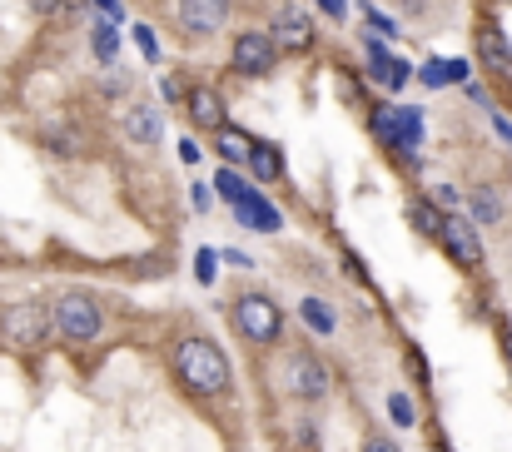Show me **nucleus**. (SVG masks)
Wrapping results in <instances>:
<instances>
[{
    "label": "nucleus",
    "mask_w": 512,
    "mask_h": 452,
    "mask_svg": "<svg viewBox=\"0 0 512 452\" xmlns=\"http://www.w3.org/2000/svg\"><path fill=\"white\" fill-rule=\"evenodd\" d=\"M493 125H498V135H503V140H508V145H512V125H508V120H503V115H498V120H493Z\"/></svg>",
    "instance_id": "obj_32"
},
{
    "label": "nucleus",
    "mask_w": 512,
    "mask_h": 452,
    "mask_svg": "<svg viewBox=\"0 0 512 452\" xmlns=\"http://www.w3.org/2000/svg\"><path fill=\"white\" fill-rule=\"evenodd\" d=\"M249 174H254L259 184H279V179H284V154H279V145L259 140V145H254V159H249Z\"/></svg>",
    "instance_id": "obj_17"
},
{
    "label": "nucleus",
    "mask_w": 512,
    "mask_h": 452,
    "mask_svg": "<svg viewBox=\"0 0 512 452\" xmlns=\"http://www.w3.org/2000/svg\"><path fill=\"white\" fill-rule=\"evenodd\" d=\"M95 10H100L105 20H120V15H125V10H120V0H95Z\"/></svg>",
    "instance_id": "obj_29"
},
{
    "label": "nucleus",
    "mask_w": 512,
    "mask_h": 452,
    "mask_svg": "<svg viewBox=\"0 0 512 452\" xmlns=\"http://www.w3.org/2000/svg\"><path fill=\"white\" fill-rule=\"evenodd\" d=\"M428 199H433L443 214H458V209H463V194H458L453 184H433V189H428Z\"/></svg>",
    "instance_id": "obj_22"
},
{
    "label": "nucleus",
    "mask_w": 512,
    "mask_h": 452,
    "mask_svg": "<svg viewBox=\"0 0 512 452\" xmlns=\"http://www.w3.org/2000/svg\"><path fill=\"white\" fill-rule=\"evenodd\" d=\"M50 333H60V328H55V308H45V303H10V308L0 313V338H5L15 353L45 348Z\"/></svg>",
    "instance_id": "obj_2"
},
{
    "label": "nucleus",
    "mask_w": 512,
    "mask_h": 452,
    "mask_svg": "<svg viewBox=\"0 0 512 452\" xmlns=\"http://www.w3.org/2000/svg\"><path fill=\"white\" fill-rule=\"evenodd\" d=\"M498 338H503V353H508V363H512V323H498Z\"/></svg>",
    "instance_id": "obj_31"
},
{
    "label": "nucleus",
    "mask_w": 512,
    "mask_h": 452,
    "mask_svg": "<svg viewBox=\"0 0 512 452\" xmlns=\"http://www.w3.org/2000/svg\"><path fill=\"white\" fill-rule=\"evenodd\" d=\"M160 100H170V105H184V100H189V85H184L179 75H165V80H160Z\"/></svg>",
    "instance_id": "obj_24"
},
{
    "label": "nucleus",
    "mask_w": 512,
    "mask_h": 452,
    "mask_svg": "<svg viewBox=\"0 0 512 452\" xmlns=\"http://www.w3.org/2000/svg\"><path fill=\"white\" fill-rule=\"evenodd\" d=\"M503 194L493 189V184H478V189H468V219L473 224H503Z\"/></svg>",
    "instance_id": "obj_16"
},
{
    "label": "nucleus",
    "mask_w": 512,
    "mask_h": 452,
    "mask_svg": "<svg viewBox=\"0 0 512 452\" xmlns=\"http://www.w3.org/2000/svg\"><path fill=\"white\" fill-rule=\"evenodd\" d=\"M55 328L65 343H95L105 333V308L90 294H65L55 299Z\"/></svg>",
    "instance_id": "obj_4"
},
{
    "label": "nucleus",
    "mask_w": 512,
    "mask_h": 452,
    "mask_svg": "<svg viewBox=\"0 0 512 452\" xmlns=\"http://www.w3.org/2000/svg\"><path fill=\"white\" fill-rule=\"evenodd\" d=\"M363 45H368V70H373V80H378L383 90H393V95H398V90L413 80V65H408V60H398V55H388V45H383L378 35H368V30H363Z\"/></svg>",
    "instance_id": "obj_11"
},
{
    "label": "nucleus",
    "mask_w": 512,
    "mask_h": 452,
    "mask_svg": "<svg viewBox=\"0 0 512 452\" xmlns=\"http://www.w3.org/2000/svg\"><path fill=\"white\" fill-rule=\"evenodd\" d=\"M473 40H478V60L488 65V75H493V80H503V85L512 90V45H508V35H503L493 20H483Z\"/></svg>",
    "instance_id": "obj_10"
},
{
    "label": "nucleus",
    "mask_w": 512,
    "mask_h": 452,
    "mask_svg": "<svg viewBox=\"0 0 512 452\" xmlns=\"http://www.w3.org/2000/svg\"><path fill=\"white\" fill-rule=\"evenodd\" d=\"M234 219L244 224V229H264V234H274L284 219H279V209L269 204V199H259V194H249V199H239L234 204Z\"/></svg>",
    "instance_id": "obj_15"
},
{
    "label": "nucleus",
    "mask_w": 512,
    "mask_h": 452,
    "mask_svg": "<svg viewBox=\"0 0 512 452\" xmlns=\"http://www.w3.org/2000/svg\"><path fill=\"white\" fill-rule=\"evenodd\" d=\"M214 269H219V259H214L209 249H199V254H194V274H199V284H214Z\"/></svg>",
    "instance_id": "obj_26"
},
{
    "label": "nucleus",
    "mask_w": 512,
    "mask_h": 452,
    "mask_svg": "<svg viewBox=\"0 0 512 452\" xmlns=\"http://www.w3.org/2000/svg\"><path fill=\"white\" fill-rule=\"evenodd\" d=\"M388 418H393L398 428H413V423H418V408H413V398H408V393H393V398H388Z\"/></svg>",
    "instance_id": "obj_20"
},
{
    "label": "nucleus",
    "mask_w": 512,
    "mask_h": 452,
    "mask_svg": "<svg viewBox=\"0 0 512 452\" xmlns=\"http://www.w3.org/2000/svg\"><path fill=\"white\" fill-rule=\"evenodd\" d=\"M324 10H329V20H343V10H348V0H319Z\"/></svg>",
    "instance_id": "obj_30"
},
{
    "label": "nucleus",
    "mask_w": 512,
    "mask_h": 452,
    "mask_svg": "<svg viewBox=\"0 0 512 452\" xmlns=\"http://www.w3.org/2000/svg\"><path fill=\"white\" fill-rule=\"evenodd\" d=\"M448 80H453V60H428V65H423V85H428V90H443Z\"/></svg>",
    "instance_id": "obj_21"
},
{
    "label": "nucleus",
    "mask_w": 512,
    "mask_h": 452,
    "mask_svg": "<svg viewBox=\"0 0 512 452\" xmlns=\"http://www.w3.org/2000/svg\"><path fill=\"white\" fill-rule=\"evenodd\" d=\"M189 199H194V209H209V204H214V194H209L204 184H194V189H189Z\"/></svg>",
    "instance_id": "obj_28"
},
{
    "label": "nucleus",
    "mask_w": 512,
    "mask_h": 452,
    "mask_svg": "<svg viewBox=\"0 0 512 452\" xmlns=\"http://www.w3.org/2000/svg\"><path fill=\"white\" fill-rule=\"evenodd\" d=\"M498 5H512V0H498Z\"/></svg>",
    "instance_id": "obj_33"
},
{
    "label": "nucleus",
    "mask_w": 512,
    "mask_h": 452,
    "mask_svg": "<svg viewBox=\"0 0 512 452\" xmlns=\"http://www.w3.org/2000/svg\"><path fill=\"white\" fill-rule=\"evenodd\" d=\"M229 65L239 75H269L279 65V40L269 30H239L229 45Z\"/></svg>",
    "instance_id": "obj_7"
},
{
    "label": "nucleus",
    "mask_w": 512,
    "mask_h": 452,
    "mask_svg": "<svg viewBox=\"0 0 512 452\" xmlns=\"http://www.w3.org/2000/svg\"><path fill=\"white\" fill-rule=\"evenodd\" d=\"M170 368L194 398H219V393H229V353H224L214 338H204V333H189V338L174 343Z\"/></svg>",
    "instance_id": "obj_1"
},
{
    "label": "nucleus",
    "mask_w": 512,
    "mask_h": 452,
    "mask_svg": "<svg viewBox=\"0 0 512 452\" xmlns=\"http://www.w3.org/2000/svg\"><path fill=\"white\" fill-rule=\"evenodd\" d=\"M219 194H229V199L239 204V199H249V184H244L234 169H224V174H219Z\"/></svg>",
    "instance_id": "obj_23"
},
{
    "label": "nucleus",
    "mask_w": 512,
    "mask_h": 452,
    "mask_svg": "<svg viewBox=\"0 0 512 452\" xmlns=\"http://www.w3.org/2000/svg\"><path fill=\"white\" fill-rule=\"evenodd\" d=\"M135 40H140V55H145L150 65H160V45H155V30H150V25H135Z\"/></svg>",
    "instance_id": "obj_25"
},
{
    "label": "nucleus",
    "mask_w": 512,
    "mask_h": 452,
    "mask_svg": "<svg viewBox=\"0 0 512 452\" xmlns=\"http://www.w3.org/2000/svg\"><path fill=\"white\" fill-rule=\"evenodd\" d=\"M299 318H304L319 338H334V333H339V313H334L324 299H304L299 303Z\"/></svg>",
    "instance_id": "obj_18"
},
{
    "label": "nucleus",
    "mask_w": 512,
    "mask_h": 452,
    "mask_svg": "<svg viewBox=\"0 0 512 452\" xmlns=\"http://www.w3.org/2000/svg\"><path fill=\"white\" fill-rule=\"evenodd\" d=\"M229 10H234L229 0H174V20H179V30L194 35V40L219 35L224 20H229Z\"/></svg>",
    "instance_id": "obj_9"
},
{
    "label": "nucleus",
    "mask_w": 512,
    "mask_h": 452,
    "mask_svg": "<svg viewBox=\"0 0 512 452\" xmlns=\"http://www.w3.org/2000/svg\"><path fill=\"white\" fill-rule=\"evenodd\" d=\"M269 35L279 40V50H294V55H304V50H314V20H309V10H304V5H294V0H284V5H274V20H269Z\"/></svg>",
    "instance_id": "obj_8"
},
{
    "label": "nucleus",
    "mask_w": 512,
    "mask_h": 452,
    "mask_svg": "<svg viewBox=\"0 0 512 452\" xmlns=\"http://www.w3.org/2000/svg\"><path fill=\"white\" fill-rule=\"evenodd\" d=\"M438 244L443 254L458 264V269H483V239H478V224L458 209V214H443V229H438Z\"/></svg>",
    "instance_id": "obj_6"
},
{
    "label": "nucleus",
    "mask_w": 512,
    "mask_h": 452,
    "mask_svg": "<svg viewBox=\"0 0 512 452\" xmlns=\"http://www.w3.org/2000/svg\"><path fill=\"white\" fill-rule=\"evenodd\" d=\"M358 452H398V443H388V438L368 433V438H363V448H358Z\"/></svg>",
    "instance_id": "obj_27"
},
{
    "label": "nucleus",
    "mask_w": 512,
    "mask_h": 452,
    "mask_svg": "<svg viewBox=\"0 0 512 452\" xmlns=\"http://www.w3.org/2000/svg\"><path fill=\"white\" fill-rule=\"evenodd\" d=\"M284 388H289L299 403H319V398L334 393V373H329V363L314 358V353H289V358H284Z\"/></svg>",
    "instance_id": "obj_5"
},
{
    "label": "nucleus",
    "mask_w": 512,
    "mask_h": 452,
    "mask_svg": "<svg viewBox=\"0 0 512 452\" xmlns=\"http://www.w3.org/2000/svg\"><path fill=\"white\" fill-rule=\"evenodd\" d=\"M184 115L194 130H224L229 125V110H224V95L214 85H189V100H184Z\"/></svg>",
    "instance_id": "obj_12"
},
{
    "label": "nucleus",
    "mask_w": 512,
    "mask_h": 452,
    "mask_svg": "<svg viewBox=\"0 0 512 452\" xmlns=\"http://www.w3.org/2000/svg\"><path fill=\"white\" fill-rule=\"evenodd\" d=\"M209 140H214L219 159H229V169H249V159H254V145H259V140H249V130H234V125L214 130Z\"/></svg>",
    "instance_id": "obj_14"
},
{
    "label": "nucleus",
    "mask_w": 512,
    "mask_h": 452,
    "mask_svg": "<svg viewBox=\"0 0 512 452\" xmlns=\"http://www.w3.org/2000/svg\"><path fill=\"white\" fill-rule=\"evenodd\" d=\"M160 110L155 105H145V100H130L125 105V115H120V130H125V140H135V145H160Z\"/></svg>",
    "instance_id": "obj_13"
},
{
    "label": "nucleus",
    "mask_w": 512,
    "mask_h": 452,
    "mask_svg": "<svg viewBox=\"0 0 512 452\" xmlns=\"http://www.w3.org/2000/svg\"><path fill=\"white\" fill-rule=\"evenodd\" d=\"M229 323L239 328L244 343L269 348V343H279V333H284V308L269 299V294H239V299L229 303Z\"/></svg>",
    "instance_id": "obj_3"
},
{
    "label": "nucleus",
    "mask_w": 512,
    "mask_h": 452,
    "mask_svg": "<svg viewBox=\"0 0 512 452\" xmlns=\"http://www.w3.org/2000/svg\"><path fill=\"white\" fill-rule=\"evenodd\" d=\"M90 45H95V55H100L105 65L120 55V40H115V30H110V25H95V30H90Z\"/></svg>",
    "instance_id": "obj_19"
}]
</instances>
